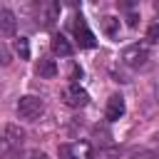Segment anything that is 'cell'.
<instances>
[{"mask_svg":"<svg viewBox=\"0 0 159 159\" xmlns=\"http://www.w3.org/2000/svg\"><path fill=\"white\" fill-rule=\"evenodd\" d=\"M35 72H37L42 80H55L60 70H57V62H55V60H50V57H40L37 65H35Z\"/></svg>","mask_w":159,"mask_h":159,"instance_id":"obj_7","label":"cell"},{"mask_svg":"<svg viewBox=\"0 0 159 159\" xmlns=\"http://www.w3.org/2000/svg\"><path fill=\"white\" fill-rule=\"evenodd\" d=\"M15 52L20 55V60H30V40L27 37H17L15 40Z\"/></svg>","mask_w":159,"mask_h":159,"instance_id":"obj_13","label":"cell"},{"mask_svg":"<svg viewBox=\"0 0 159 159\" xmlns=\"http://www.w3.org/2000/svg\"><path fill=\"white\" fill-rule=\"evenodd\" d=\"M52 52L55 55H60V57H70L72 55V45L67 42V37L65 35H52Z\"/></svg>","mask_w":159,"mask_h":159,"instance_id":"obj_12","label":"cell"},{"mask_svg":"<svg viewBox=\"0 0 159 159\" xmlns=\"http://www.w3.org/2000/svg\"><path fill=\"white\" fill-rule=\"evenodd\" d=\"M122 62H124L127 67H132V70H142V67H147V62H149V50H147L144 45H129V47H124V52H122Z\"/></svg>","mask_w":159,"mask_h":159,"instance_id":"obj_3","label":"cell"},{"mask_svg":"<svg viewBox=\"0 0 159 159\" xmlns=\"http://www.w3.org/2000/svg\"><path fill=\"white\" fill-rule=\"evenodd\" d=\"M147 42H159V20L147 27Z\"/></svg>","mask_w":159,"mask_h":159,"instance_id":"obj_15","label":"cell"},{"mask_svg":"<svg viewBox=\"0 0 159 159\" xmlns=\"http://www.w3.org/2000/svg\"><path fill=\"white\" fill-rule=\"evenodd\" d=\"M42 109H45V104H42V99L35 97V94H25V97L17 99V117H20V119L35 122V119L42 114Z\"/></svg>","mask_w":159,"mask_h":159,"instance_id":"obj_2","label":"cell"},{"mask_svg":"<svg viewBox=\"0 0 159 159\" xmlns=\"http://www.w3.org/2000/svg\"><path fill=\"white\" fill-rule=\"evenodd\" d=\"M70 159H94L89 142H75L70 144Z\"/></svg>","mask_w":159,"mask_h":159,"instance_id":"obj_10","label":"cell"},{"mask_svg":"<svg viewBox=\"0 0 159 159\" xmlns=\"http://www.w3.org/2000/svg\"><path fill=\"white\" fill-rule=\"evenodd\" d=\"M40 15H42V25H52L57 20V15H60V2H42Z\"/></svg>","mask_w":159,"mask_h":159,"instance_id":"obj_11","label":"cell"},{"mask_svg":"<svg viewBox=\"0 0 159 159\" xmlns=\"http://www.w3.org/2000/svg\"><path fill=\"white\" fill-rule=\"evenodd\" d=\"M25 142V129H20L17 124H5L2 134H0V154H12L22 147Z\"/></svg>","mask_w":159,"mask_h":159,"instance_id":"obj_1","label":"cell"},{"mask_svg":"<svg viewBox=\"0 0 159 159\" xmlns=\"http://www.w3.org/2000/svg\"><path fill=\"white\" fill-rule=\"evenodd\" d=\"M119 27H122V22H119V17H114V15H104V17L99 20V30H102L107 37H117V35H119Z\"/></svg>","mask_w":159,"mask_h":159,"instance_id":"obj_9","label":"cell"},{"mask_svg":"<svg viewBox=\"0 0 159 159\" xmlns=\"http://www.w3.org/2000/svg\"><path fill=\"white\" fill-rule=\"evenodd\" d=\"M122 114H124V97H122V94H112V97L107 99L104 117H107V122H117Z\"/></svg>","mask_w":159,"mask_h":159,"instance_id":"obj_6","label":"cell"},{"mask_svg":"<svg viewBox=\"0 0 159 159\" xmlns=\"http://www.w3.org/2000/svg\"><path fill=\"white\" fill-rule=\"evenodd\" d=\"M15 30H17L15 12H10V10H0V35H2V37H10V35H15Z\"/></svg>","mask_w":159,"mask_h":159,"instance_id":"obj_8","label":"cell"},{"mask_svg":"<svg viewBox=\"0 0 159 159\" xmlns=\"http://www.w3.org/2000/svg\"><path fill=\"white\" fill-rule=\"evenodd\" d=\"M62 102L67 104V107H84L87 102H89V94H87V89H82L77 82H72V84H67L65 89H62Z\"/></svg>","mask_w":159,"mask_h":159,"instance_id":"obj_4","label":"cell"},{"mask_svg":"<svg viewBox=\"0 0 159 159\" xmlns=\"http://www.w3.org/2000/svg\"><path fill=\"white\" fill-rule=\"evenodd\" d=\"M75 37H77V42H80V47H94L97 45V40H94V32L87 27V22H84V17L82 15H77L75 17Z\"/></svg>","mask_w":159,"mask_h":159,"instance_id":"obj_5","label":"cell"},{"mask_svg":"<svg viewBox=\"0 0 159 159\" xmlns=\"http://www.w3.org/2000/svg\"><path fill=\"white\" fill-rule=\"evenodd\" d=\"M137 20H139L137 12H129V15H127V25H129V27H137Z\"/></svg>","mask_w":159,"mask_h":159,"instance_id":"obj_17","label":"cell"},{"mask_svg":"<svg viewBox=\"0 0 159 159\" xmlns=\"http://www.w3.org/2000/svg\"><path fill=\"white\" fill-rule=\"evenodd\" d=\"M70 77H72V80H77V77H82V70H80V67L75 65V67H72V75H70Z\"/></svg>","mask_w":159,"mask_h":159,"instance_id":"obj_19","label":"cell"},{"mask_svg":"<svg viewBox=\"0 0 159 159\" xmlns=\"http://www.w3.org/2000/svg\"><path fill=\"white\" fill-rule=\"evenodd\" d=\"M27 159H50V157H47L45 152H30V154H27Z\"/></svg>","mask_w":159,"mask_h":159,"instance_id":"obj_18","label":"cell"},{"mask_svg":"<svg viewBox=\"0 0 159 159\" xmlns=\"http://www.w3.org/2000/svg\"><path fill=\"white\" fill-rule=\"evenodd\" d=\"M154 7H157V10H159V2H157V5H154Z\"/></svg>","mask_w":159,"mask_h":159,"instance_id":"obj_20","label":"cell"},{"mask_svg":"<svg viewBox=\"0 0 159 159\" xmlns=\"http://www.w3.org/2000/svg\"><path fill=\"white\" fill-rule=\"evenodd\" d=\"M0 65H10V55H7L5 45H0Z\"/></svg>","mask_w":159,"mask_h":159,"instance_id":"obj_16","label":"cell"},{"mask_svg":"<svg viewBox=\"0 0 159 159\" xmlns=\"http://www.w3.org/2000/svg\"><path fill=\"white\" fill-rule=\"evenodd\" d=\"M129 159H157V154L149 152V149H132L129 152Z\"/></svg>","mask_w":159,"mask_h":159,"instance_id":"obj_14","label":"cell"}]
</instances>
